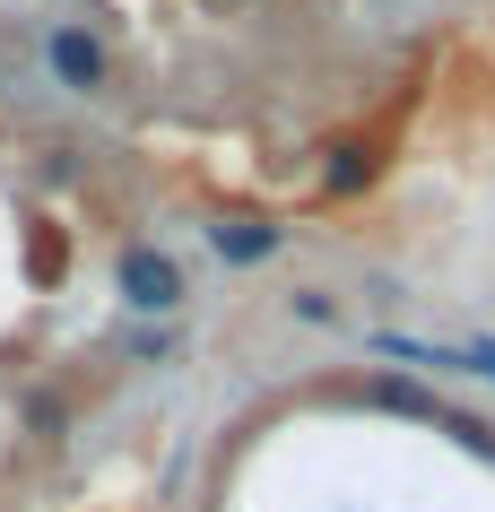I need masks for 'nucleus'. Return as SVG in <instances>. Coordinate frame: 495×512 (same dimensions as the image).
<instances>
[{"label": "nucleus", "instance_id": "nucleus-1", "mask_svg": "<svg viewBox=\"0 0 495 512\" xmlns=\"http://www.w3.org/2000/svg\"><path fill=\"white\" fill-rule=\"evenodd\" d=\"M44 61H53V79L70 87V96H96V87H105V44H96L87 27H53Z\"/></svg>", "mask_w": 495, "mask_h": 512}, {"label": "nucleus", "instance_id": "nucleus-2", "mask_svg": "<svg viewBox=\"0 0 495 512\" xmlns=\"http://www.w3.org/2000/svg\"><path fill=\"white\" fill-rule=\"evenodd\" d=\"M122 296L139 313H165V304H183V270L165 252H122Z\"/></svg>", "mask_w": 495, "mask_h": 512}, {"label": "nucleus", "instance_id": "nucleus-3", "mask_svg": "<svg viewBox=\"0 0 495 512\" xmlns=\"http://www.w3.org/2000/svg\"><path fill=\"white\" fill-rule=\"evenodd\" d=\"M209 243H218V261H270L278 252V226H261V217H235V226H209Z\"/></svg>", "mask_w": 495, "mask_h": 512}, {"label": "nucleus", "instance_id": "nucleus-4", "mask_svg": "<svg viewBox=\"0 0 495 512\" xmlns=\"http://www.w3.org/2000/svg\"><path fill=\"white\" fill-rule=\"evenodd\" d=\"M322 183H330V191H357V183H374V148H339Z\"/></svg>", "mask_w": 495, "mask_h": 512}, {"label": "nucleus", "instance_id": "nucleus-5", "mask_svg": "<svg viewBox=\"0 0 495 512\" xmlns=\"http://www.w3.org/2000/svg\"><path fill=\"white\" fill-rule=\"evenodd\" d=\"M461 365H478V374H495V339H478V348H469Z\"/></svg>", "mask_w": 495, "mask_h": 512}]
</instances>
